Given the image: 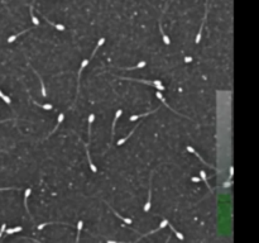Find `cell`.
<instances>
[{"label":"cell","mask_w":259,"mask_h":243,"mask_svg":"<svg viewBox=\"0 0 259 243\" xmlns=\"http://www.w3.org/2000/svg\"><path fill=\"white\" fill-rule=\"evenodd\" d=\"M167 227H169V229H171V231H172V232H173V233H174V236H176V237H177L178 239H180V241H183V239H185V236H183V234H182V233H180V232H178V231H177V229H176V228H174V227H173V225H172V224H171V223H169V222H168V224H167Z\"/></svg>","instance_id":"7402d4cb"},{"label":"cell","mask_w":259,"mask_h":243,"mask_svg":"<svg viewBox=\"0 0 259 243\" xmlns=\"http://www.w3.org/2000/svg\"><path fill=\"white\" fill-rule=\"evenodd\" d=\"M32 101H33L34 105H37L38 108H42V109H44V110H52L53 109V105L52 104H41V103H38V101L34 100V99H32Z\"/></svg>","instance_id":"44dd1931"},{"label":"cell","mask_w":259,"mask_h":243,"mask_svg":"<svg viewBox=\"0 0 259 243\" xmlns=\"http://www.w3.org/2000/svg\"><path fill=\"white\" fill-rule=\"evenodd\" d=\"M63 120H65V114H63V113H61V114H60V115H58V119H57V124H56V127H54V128H53V130H52V132H51V133L48 134V137H49V136H52V134H53V133H56V130H57V129H58V127L61 126V123H62V122H63Z\"/></svg>","instance_id":"ffe728a7"},{"label":"cell","mask_w":259,"mask_h":243,"mask_svg":"<svg viewBox=\"0 0 259 243\" xmlns=\"http://www.w3.org/2000/svg\"><path fill=\"white\" fill-rule=\"evenodd\" d=\"M158 110H159V108H157V109L152 110V111H147V113H143V114H135V115H132V117L129 118V122H135V120L140 119V118H145L147 115H151V114L156 113V111H158Z\"/></svg>","instance_id":"5bb4252c"},{"label":"cell","mask_w":259,"mask_h":243,"mask_svg":"<svg viewBox=\"0 0 259 243\" xmlns=\"http://www.w3.org/2000/svg\"><path fill=\"white\" fill-rule=\"evenodd\" d=\"M22 227H15V228H9V229H5V234H14V233H18V232H22Z\"/></svg>","instance_id":"83f0119b"},{"label":"cell","mask_w":259,"mask_h":243,"mask_svg":"<svg viewBox=\"0 0 259 243\" xmlns=\"http://www.w3.org/2000/svg\"><path fill=\"white\" fill-rule=\"evenodd\" d=\"M43 18L46 19V22H47V23H48L49 25H52V27H54V28H56L57 31H60V32H63V31H66V27H65V25H63V24H56V23H53L52 20H48V19H47L46 17H44V15H43Z\"/></svg>","instance_id":"d6986e66"},{"label":"cell","mask_w":259,"mask_h":243,"mask_svg":"<svg viewBox=\"0 0 259 243\" xmlns=\"http://www.w3.org/2000/svg\"><path fill=\"white\" fill-rule=\"evenodd\" d=\"M153 176H154V172H151V177H149V190H148V199H147V203L144 204V212L148 213L149 209H151L152 205V184H153Z\"/></svg>","instance_id":"7a4b0ae2"},{"label":"cell","mask_w":259,"mask_h":243,"mask_svg":"<svg viewBox=\"0 0 259 243\" xmlns=\"http://www.w3.org/2000/svg\"><path fill=\"white\" fill-rule=\"evenodd\" d=\"M191 181H193V182H201V177L193 176V177H191Z\"/></svg>","instance_id":"1f68e13d"},{"label":"cell","mask_w":259,"mask_h":243,"mask_svg":"<svg viewBox=\"0 0 259 243\" xmlns=\"http://www.w3.org/2000/svg\"><path fill=\"white\" fill-rule=\"evenodd\" d=\"M140 124H142V122H139V123H138V124H137V126H135V127H134V128H133V129H132V130H130V132H129V134H126V136H125V137H124V138H121V139H119V141H118V142H116V145H118V146H123V145H124V143H125V142H126V141H128V139H129V138H130V137H132V136H133V134H134V132H135V130H137V128H138V127L140 126Z\"/></svg>","instance_id":"8fae6325"},{"label":"cell","mask_w":259,"mask_h":243,"mask_svg":"<svg viewBox=\"0 0 259 243\" xmlns=\"http://www.w3.org/2000/svg\"><path fill=\"white\" fill-rule=\"evenodd\" d=\"M191 61H192V57H187V56L185 57V62H186V63H190Z\"/></svg>","instance_id":"d6a6232c"},{"label":"cell","mask_w":259,"mask_h":243,"mask_svg":"<svg viewBox=\"0 0 259 243\" xmlns=\"http://www.w3.org/2000/svg\"><path fill=\"white\" fill-rule=\"evenodd\" d=\"M168 222H169V220H167V219H163V220H162V223H161V224H159V227H158V228L153 229V231H151V232H148V233H144V234H143V236H142V237H140L139 239L144 238V237H147V236H149V234H154V233H156V232H158V231H161V229H163V228H166V227H167V224H168Z\"/></svg>","instance_id":"4fadbf2b"},{"label":"cell","mask_w":259,"mask_h":243,"mask_svg":"<svg viewBox=\"0 0 259 243\" xmlns=\"http://www.w3.org/2000/svg\"><path fill=\"white\" fill-rule=\"evenodd\" d=\"M3 95H4V92H3L1 90H0V98H1V96H3Z\"/></svg>","instance_id":"836d02e7"},{"label":"cell","mask_w":259,"mask_h":243,"mask_svg":"<svg viewBox=\"0 0 259 243\" xmlns=\"http://www.w3.org/2000/svg\"><path fill=\"white\" fill-rule=\"evenodd\" d=\"M156 96H157V98H158V100H159V101H162V104H163V105H164V107H166V108H168V109H169V110H171V111H173V113L176 114V115H180V117H185V118H187V119H190V117H186V115H183V114L178 113V111H176V110L173 109V108H171V107H169V104L167 103V101H166V99H164V98H163L162 92H161V91H159V90H158V91H156Z\"/></svg>","instance_id":"5b68a950"},{"label":"cell","mask_w":259,"mask_h":243,"mask_svg":"<svg viewBox=\"0 0 259 243\" xmlns=\"http://www.w3.org/2000/svg\"><path fill=\"white\" fill-rule=\"evenodd\" d=\"M52 224H63V225H68V227H71V224H68V223H57V222H47V223H42V224H39L37 227L38 228V231H42V229L44 228V227H47V225H52Z\"/></svg>","instance_id":"603a6c76"},{"label":"cell","mask_w":259,"mask_h":243,"mask_svg":"<svg viewBox=\"0 0 259 243\" xmlns=\"http://www.w3.org/2000/svg\"><path fill=\"white\" fill-rule=\"evenodd\" d=\"M104 203H105V204H106V205L109 206V209H110V210H111V212H113V213H114V215H115V217H116V218H119L120 220H123V222H124V223H125V224H128V225H130V224H132V219H130V218H125V217L120 215V214H119V213H118V212H116V210H114V209H113V208H111L110 205H109V203H106V201H104Z\"/></svg>","instance_id":"30bf717a"},{"label":"cell","mask_w":259,"mask_h":243,"mask_svg":"<svg viewBox=\"0 0 259 243\" xmlns=\"http://www.w3.org/2000/svg\"><path fill=\"white\" fill-rule=\"evenodd\" d=\"M1 99H3V100H4V103H5V104H8V105H10V104H11V100H10V98H9V96H6L5 94L3 95V96H1Z\"/></svg>","instance_id":"f1b7e54d"},{"label":"cell","mask_w":259,"mask_h":243,"mask_svg":"<svg viewBox=\"0 0 259 243\" xmlns=\"http://www.w3.org/2000/svg\"><path fill=\"white\" fill-rule=\"evenodd\" d=\"M119 79H123V80H128V81L142 82V84H145V85L153 86V88H156L157 90H159V91H164V86H163L162 81H159V80H153V81H148V80H143V79H132V77H124V76H120Z\"/></svg>","instance_id":"6da1fadb"},{"label":"cell","mask_w":259,"mask_h":243,"mask_svg":"<svg viewBox=\"0 0 259 243\" xmlns=\"http://www.w3.org/2000/svg\"><path fill=\"white\" fill-rule=\"evenodd\" d=\"M90 63V60L89 58H85L84 61L81 62V65H80V69H78V73H77V92H76V98H75V101L77 100V98H78V92H80V80H81V73H82V71L85 70V67Z\"/></svg>","instance_id":"277c9868"},{"label":"cell","mask_w":259,"mask_h":243,"mask_svg":"<svg viewBox=\"0 0 259 243\" xmlns=\"http://www.w3.org/2000/svg\"><path fill=\"white\" fill-rule=\"evenodd\" d=\"M104 43H105V38H100V39H99V42H97V44H96V47H95V50L92 51V53H91V57H90V58H89V60L91 61V58H92V57L95 56V53L97 52V51H99V48H100V47L103 46Z\"/></svg>","instance_id":"484cf974"},{"label":"cell","mask_w":259,"mask_h":243,"mask_svg":"<svg viewBox=\"0 0 259 243\" xmlns=\"http://www.w3.org/2000/svg\"><path fill=\"white\" fill-rule=\"evenodd\" d=\"M159 32H161V34H162V38H163V42H164V44H167V46H169V44H171V39H169V37L167 36V34H166V32L163 31L161 20H159Z\"/></svg>","instance_id":"ac0fdd59"},{"label":"cell","mask_w":259,"mask_h":243,"mask_svg":"<svg viewBox=\"0 0 259 243\" xmlns=\"http://www.w3.org/2000/svg\"><path fill=\"white\" fill-rule=\"evenodd\" d=\"M186 149H187V151H188V152H190V153H193V155H195V156H196V157H197V158H199V160H200V161H201V162H202V164H204V165H205V166H207V167H210V168H214V170H215V168H216V167H215V166H212V165L207 164V162H206V161H205V160H204L202 157H201V156H200V153H199V152H197V151H196V149H195V148H193V147H191V146H187V147H186Z\"/></svg>","instance_id":"8992f818"},{"label":"cell","mask_w":259,"mask_h":243,"mask_svg":"<svg viewBox=\"0 0 259 243\" xmlns=\"http://www.w3.org/2000/svg\"><path fill=\"white\" fill-rule=\"evenodd\" d=\"M94 120H95V114H90L89 115V129H87V136H89V145H90V142H91V126H92V123H94Z\"/></svg>","instance_id":"e0dca14e"},{"label":"cell","mask_w":259,"mask_h":243,"mask_svg":"<svg viewBox=\"0 0 259 243\" xmlns=\"http://www.w3.org/2000/svg\"><path fill=\"white\" fill-rule=\"evenodd\" d=\"M205 15H204V19H202V24H201V27H200V31L197 32V36H196V39H195V43H200V41H201V36H202V29H204V25H205V23H206V18H207V13H209V0H206L205 1Z\"/></svg>","instance_id":"3957f363"},{"label":"cell","mask_w":259,"mask_h":243,"mask_svg":"<svg viewBox=\"0 0 259 243\" xmlns=\"http://www.w3.org/2000/svg\"><path fill=\"white\" fill-rule=\"evenodd\" d=\"M32 71L34 72V75L38 77V80H39V84H41V92H42V96L43 98H47V91H46V85H44V81H43V79H42V76L38 73V71L37 70H34V69H32Z\"/></svg>","instance_id":"9c48e42d"},{"label":"cell","mask_w":259,"mask_h":243,"mask_svg":"<svg viewBox=\"0 0 259 243\" xmlns=\"http://www.w3.org/2000/svg\"><path fill=\"white\" fill-rule=\"evenodd\" d=\"M6 190H20V187H0V191H6Z\"/></svg>","instance_id":"f546056e"},{"label":"cell","mask_w":259,"mask_h":243,"mask_svg":"<svg viewBox=\"0 0 259 243\" xmlns=\"http://www.w3.org/2000/svg\"><path fill=\"white\" fill-rule=\"evenodd\" d=\"M33 5H34V1L32 3V4L29 5V14H30V19L32 22H33L34 25H39V20H38V18L34 15V9H33Z\"/></svg>","instance_id":"2e32d148"},{"label":"cell","mask_w":259,"mask_h":243,"mask_svg":"<svg viewBox=\"0 0 259 243\" xmlns=\"http://www.w3.org/2000/svg\"><path fill=\"white\" fill-rule=\"evenodd\" d=\"M32 193V189H27V190L24 191V206H25V212L28 213V215H29V218L32 222H34L33 217H32V214L29 213V208H28V198H29V195Z\"/></svg>","instance_id":"7c38bea8"},{"label":"cell","mask_w":259,"mask_h":243,"mask_svg":"<svg viewBox=\"0 0 259 243\" xmlns=\"http://www.w3.org/2000/svg\"><path fill=\"white\" fill-rule=\"evenodd\" d=\"M121 114H123V110H121V109L115 111V117H114V119H113V124H111V141L114 139V136H115V126H116V122L121 117Z\"/></svg>","instance_id":"ba28073f"},{"label":"cell","mask_w":259,"mask_h":243,"mask_svg":"<svg viewBox=\"0 0 259 243\" xmlns=\"http://www.w3.org/2000/svg\"><path fill=\"white\" fill-rule=\"evenodd\" d=\"M85 148H86V155H87L89 166H90L91 171L94 172V174H96V172H97V167H96V166H95V164H94V162H92V160H91V156H90V145H89V143H86V145H85Z\"/></svg>","instance_id":"52a82bcc"},{"label":"cell","mask_w":259,"mask_h":243,"mask_svg":"<svg viewBox=\"0 0 259 243\" xmlns=\"http://www.w3.org/2000/svg\"><path fill=\"white\" fill-rule=\"evenodd\" d=\"M200 177H201V180H202L204 182H205V185L207 186V189H209L210 191H212V187L210 186L209 181H207V175H206V172L204 171V170H201V171H200Z\"/></svg>","instance_id":"d4e9b609"},{"label":"cell","mask_w":259,"mask_h":243,"mask_svg":"<svg viewBox=\"0 0 259 243\" xmlns=\"http://www.w3.org/2000/svg\"><path fill=\"white\" fill-rule=\"evenodd\" d=\"M82 227H84V222L82 220H78V223H77V236H76V242H78L80 241V236H81V232H82Z\"/></svg>","instance_id":"4316f807"},{"label":"cell","mask_w":259,"mask_h":243,"mask_svg":"<svg viewBox=\"0 0 259 243\" xmlns=\"http://www.w3.org/2000/svg\"><path fill=\"white\" fill-rule=\"evenodd\" d=\"M5 229H6V224H5V223H3L1 227H0V238H1L3 233H5Z\"/></svg>","instance_id":"4dcf8cb0"},{"label":"cell","mask_w":259,"mask_h":243,"mask_svg":"<svg viewBox=\"0 0 259 243\" xmlns=\"http://www.w3.org/2000/svg\"><path fill=\"white\" fill-rule=\"evenodd\" d=\"M29 31H32V28H28V29H24V31H22L20 33H18V34H14V36H10L8 38V43H13L15 39H17L18 37H20L22 34H24V33H27V32H29Z\"/></svg>","instance_id":"cb8c5ba5"},{"label":"cell","mask_w":259,"mask_h":243,"mask_svg":"<svg viewBox=\"0 0 259 243\" xmlns=\"http://www.w3.org/2000/svg\"><path fill=\"white\" fill-rule=\"evenodd\" d=\"M147 65L145 61H140L138 65L135 66H132V67H119V70H125V71H132V70H135V69H143Z\"/></svg>","instance_id":"9a60e30c"}]
</instances>
